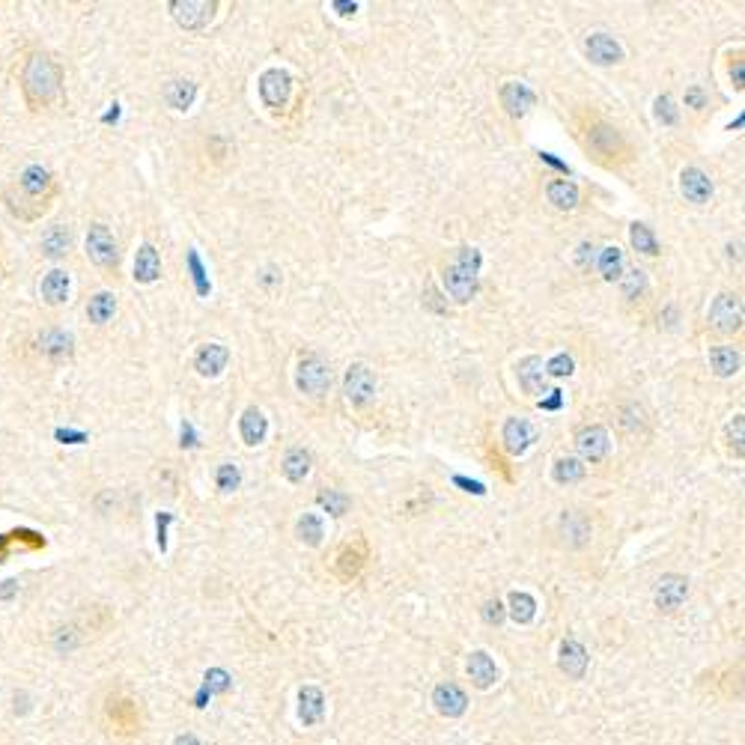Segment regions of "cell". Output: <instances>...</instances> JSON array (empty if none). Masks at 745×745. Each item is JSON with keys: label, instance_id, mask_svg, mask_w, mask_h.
<instances>
[{"label": "cell", "instance_id": "1", "mask_svg": "<svg viewBox=\"0 0 745 745\" xmlns=\"http://www.w3.org/2000/svg\"><path fill=\"white\" fill-rule=\"evenodd\" d=\"M57 194H60V185L48 167L27 164L24 171L18 173L15 182H9L0 188V203H4L13 218L33 224L51 209V203L57 200Z\"/></svg>", "mask_w": 745, "mask_h": 745}, {"label": "cell", "instance_id": "2", "mask_svg": "<svg viewBox=\"0 0 745 745\" xmlns=\"http://www.w3.org/2000/svg\"><path fill=\"white\" fill-rule=\"evenodd\" d=\"M18 87H22L24 105L39 114V110L54 108L63 99V69L48 51L31 48L22 57L18 69Z\"/></svg>", "mask_w": 745, "mask_h": 745}, {"label": "cell", "instance_id": "3", "mask_svg": "<svg viewBox=\"0 0 745 745\" xmlns=\"http://www.w3.org/2000/svg\"><path fill=\"white\" fill-rule=\"evenodd\" d=\"M480 266H483V254L478 248H460L456 259L442 272V284L453 302H460V304L471 302L474 293H478Z\"/></svg>", "mask_w": 745, "mask_h": 745}, {"label": "cell", "instance_id": "4", "mask_svg": "<svg viewBox=\"0 0 745 745\" xmlns=\"http://www.w3.org/2000/svg\"><path fill=\"white\" fill-rule=\"evenodd\" d=\"M24 352L39 364L60 367L74 355V337L63 329H39L24 340Z\"/></svg>", "mask_w": 745, "mask_h": 745}, {"label": "cell", "instance_id": "5", "mask_svg": "<svg viewBox=\"0 0 745 745\" xmlns=\"http://www.w3.org/2000/svg\"><path fill=\"white\" fill-rule=\"evenodd\" d=\"M83 248H87V259L101 272H117L119 266V245L114 239V232H110L108 224L101 221H92L90 230H87V241H83Z\"/></svg>", "mask_w": 745, "mask_h": 745}, {"label": "cell", "instance_id": "6", "mask_svg": "<svg viewBox=\"0 0 745 745\" xmlns=\"http://www.w3.org/2000/svg\"><path fill=\"white\" fill-rule=\"evenodd\" d=\"M295 388L304 397L322 399L331 390V367L320 355H302L295 364Z\"/></svg>", "mask_w": 745, "mask_h": 745}, {"label": "cell", "instance_id": "7", "mask_svg": "<svg viewBox=\"0 0 745 745\" xmlns=\"http://www.w3.org/2000/svg\"><path fill=\"white\" fill-rule=\"evenodd\" d=\"M343 397L352 408H367L376 399V376H372L370 364L364 361L349 364L346 376H343Z\"/></svg>", "mask_w": 745, "mask_h": 745}, {"label": "cell", "instance_id": "8", "mask_svg": "<svg viewBox=\"0 0 745 745\" xmlns=\"http://www.w3.org/2000/svg\"><path fill=\"white\" fill-rule=\"evenodd\" d=\"M710 325L719 334H737L742 329V298L737 293H719L710 304Z\"/></svg>", "mask_w": 745, "mask_h": 745}, {"label": "cell", "instance_id": "9", "mask_svg": "<svg viewBox=\"0 0 745 745\" xmlns=\"http://www.w3.org/2000/svg\"><path fill=\"white\" fill-rule=\"evenodd\" d=\"M290 96H293V78L286 69H266L259 74V99H263L266 108L284 110Z\"/></svg>", "mask_w": 745, "mask_h": 745}, {"label": "cell", "instance_id": "10", "mask_svg": "<svg viewBox=\"0 0 745 745\" xmlns=\"http://www.w3.org/2000/svg\"><path fill=\"white\" fill-rule=\"evenodd\" d=\"M218 4L215 0H171V15L173 22L185 27V31H200L212 22Z\"/></svg>", "mask_w": 745, "mask_h": 745}, {"label": "cell", "instance_id": "11", "mask_svg": "<svg viewBox=\"0 0 745 745\" xmlns=\"http://www.w3.org/2000/svg\"><path fill=\"white\" fill-rule=\"evenodd\" d=\"M688 600V579L679 573H665L653 588V602L659 611L674 614L683 609V602Z\"/></svg>", "mask_w": 745, "mask_h": 745}, {"label": "cell", "instance_id": "12", "mask_svg": "<svg viewBox=\"0 0 745 745\" xmlns=\"http://www.w3.org/2000/svg\"><path fill=\"white\" fill-rule=\"evenodd\" d=\"M591 537H593V525H591V519L579 513V510H566V513H561V519H557V539H561V546L564 548H584L591 543Z\"/></svg>", "mask_w": 745, "mask_h": 745}, {"label": "cell", "instance_id": "13", "mask_svg": "<svg viewBox=\"0 0 745 745\" xmlns=\"http://www.w3.org/2000/svg\"><path fill=\"white\" fill-rule=\"evenodd\" d=\"M588 146L596 158H602V162H614L618 155L627 153V144H623L620 132L614 128L611 123H602V119H596L588 132Z\"/></svg>", "mask_w": 745, "mask_h": 745}, {"label": "cell", "instance_id": "14", "mask_svg": "<svg viewBox=\"0 0 745 745\" xmlns=\"http://www.w3.org/2000/svg\"><path fill=\"white\" fill-rule=\"evenodd\" d=\"M584 57L596 63V66H618L627 57V51H623V45L611 33L596 31L584 39Z\"/></svg>", "mask_w": 745, "mask_h": 745}, {"label": "cell", "instance_id": "15", "mask_svg": "<svg viewBox=\"0 0 745 745\" xmlns=\"http://www.w3.org/2000/svg\"><path fill=\"white\" fill-rule=\"evenodd\" d=\"M575 451H579L582 460L588 462H602L605 456L611 451V439H609V430L600 424H591V426H582L579 433H575Z\"/></svg>", "mask_w": 745, "mask_h": 745}, {"label": "cell", "instance_id": "16", "mask_svg": "<svg viewBox=\"0 0 745 745\" xmlns=\"http://www.w3.org/2000/svg\"><path fill=\"white\" fill-rule=\"evenodd\" d=\"M433 706L444 719H460L469 710V695L456 683H439L433 688Z\"/></svg>", "mask_w": 745, "mask_h": 745}, {"label": "cell", "instance_id": "17", "mask_svg": "<svg viewBox=\"0 0 745 745\" xmlns=\"http://www.w3.org/2000/svg\"><path fill=\"white\" fill-rule=\"evenodd\" d=\"M501 105H504L510 117L519 119L537 105V96L525 81H507L504 87H501Z\"/></svg>", "mask_w": 745, "mask_h": 745}, {"label": "cell", "instance_id": "18", "mask_svg": "<svg viewBox=\"0 0 745 745\" xmlns=\"http://www.w3.org/2000/svg\"><path fill=\"white\" fill-rule=\"evenodd\" d=\"M230 352L221 343H203V346L194 352V370L200 372L203 379H218L224 370H227Z\"/></svg>", "mask_w": 745, "mask_h": 745}, {"label": "cell", "instance_id": "19", "mask_svg": "<svg viewBox=\"0 0 745 745\" xmlns=\"http://www.w3.org/2000/svg\"><path fill=\"white\" fill-rule=\"evenodd\" d=\"M588 662H591V656H588V650H584L582 641H575V638L561 641V647H557V665H561V670L566 677L582 679L584 670H588Z\"/></svg>", "mask_w": 745, "mask_h": 745}, {"label": "cell", "instance_id": "20", "mask_svg": "<svg viewBox=\"0 0 745 745\" xmlns=\"http://www.w3.org/2000/svg\"><path fill=\"white\" fill-rule=\"evenodd\" d=\"M679 191H683V197L688 203L704 206V203H710V197H713V180L701 171V167H686V171L679 173Z\"/></svg>", "mask_w": 745, "mask_h": 745}, {"label": "cell", "instance_id": "21", "mask_svg": "<svg viewBox=\"0 0 745 745\" xmlns=\"http://www.w3.org/2000/svg\"><path fill=\"white\" fill-rule=\"evenodd\" d=\"M325 719V695L320 686H302L298 688V722L304 728H316Z\"/></svg>", "mask_w": 745, "mask_h": 745}, {"label": "cell", "instance_id": "22", "mask_svg": "<svg viewBox=\"0 0 745 745\" xmlns=\"http://www.w3.org/2000/svg\"><path fill=\"white\" fill-rule=\"evenodd\" d=\"M516 379L519 388L525 390L528 397H539L546 394V364L539 355H528L516 364Z\"/></svg>", "mask_w": 745, "mask_h": 745}, {"label": "cell", "instance_id": "23", "mask_svg": "<svg viewBox=\"0 0 745 745\" xmlns=\"http://www.w3.org/2000/svg\"><path fill=\"white\" fill-rule=\"evenodd\" d=\"M501 439H504V447H507L510 453L522 456L530 444H534L537 433H534V426L525 421V417H507L504 430H501Z\"/></svg>", "mask_w": 745, "mask_h": 745}, {"label": "cell", "instance_id": "24", "mask_svg": "<svg viewBox=\"0 0 745 745\" xmlns=\"http://www.w3.org/2000/svg\"><path fill=\"white\" fill-rule=\"evenodd\" d=\"M72 250V230L69 224H51L39 239V254L45 259H63Z\"/></svg>", "mask_w": 745, "mask_h": 745}, {"label": "cell", "instance_id": "25", "mask_svg": "<svg viewBox=\"0 0 745 745\" xmlns=\"http://www.w3.org/2000/svg\"><path fill=\"white\" fill-rule=\"evenodd\" d=\"M69 290H72V281L69 275L63 272V268H51V272H45L42 284H39V295L42 302L48 307H60L69 302Z\"/></svg>", "mask_w": 745, "mask_h": 745}, {"label": "cell", "instance_id": "26", "mask_svg": "<svg viewBox=\"0 0 745 745\" xmlns=\"http://www.w3.org/2000/svg\"><path fill=\"white\" fill-rule=\"evenodd\" d=\"M465 670H469V677H471V683L478 686V688H492L498 683V665L492 662V656L486 653V650H474V653L469 656V665H465Z\"/></svg>", "mask_w": 745, "mask_h": 745}, {"label": "cell", "instance_id": "27", "mask_svg": "<svg viewBox=\"0 0 745 745\" xmlns=\"http://www.w3.org/2000/svg\"><path fill=\"white\" fill-rule=\"evenodd\" d=\"M239 433H241V442H245L248 447L263 444L266 435H268V417L259 412L257 406H248L239 417Z\"/></svg>", "mask_w": 745, "mask_h": 745}, {"label": "cell", "instance_id": "28", "mask_svg": "<svg viewBox=\"0 0 745 745\" xmlns=\"http://www.w3.org/2000/svg\"><path fill=\"white\" fill-rule=\"evenodd\" d=\"M158 277H162V257H158V250L149 245V241H144L135 254V281L155 284Z\"/></svg>", "mask_w": 745, "mask_h": 745}, {"label": "cell", "instance_id": "29", "mask_svg": "<svg viewBox=\"0 0 745 745\" xmlns=\"http://www.w3.org/2000/svg\"><path fill=\"white\" fill-rule=\"evenodd\" d=\"M108 719L114 722V731L135 733L137 731V704L126 697H110L108 701Z\"/></svg>", "mask_w": 745, "mask_h": 745}, {"label": "cell", "instance_id": "30", "mask_svg": "<svg viewBox=\"0 0 745 745\" xmlns=\"http://www.w3.org/2000/svg\"><path fill=\"white\" fill-rule=\"evenodd\" d=\"M367 561V546H364V539H358L355 546H343L340 548V555H337V575L343 582H352L355 575L361 573V566H364Z\"/></svg>", "mask_w": 745, "mask_h": 745}, {"label": "cell", "instance_id": "31", "mask_svg": "<svg viewBox=\"0 0 745 745\" xmlns=\"http://www.w3.org/2000/svg\"><path fill=\"white\" fill-rule=\"evenodd\" d=\"M596 268H600L602 281H620L623 272H627V259H623V250L618 245H605L600 254H596Z\"/></svg>", "mask_w": 745, "mask_h": 745}, {"label": "cell", "instance_id": "32", "mask_svg": "<svg viewBox=\"0 0 745 745\" xmlns=\"http://www.w3.org/2000/svg\"><path fill=\"white\" fill-rule=\"evenodd\" d=\"M710 367L719 379H731L737 376L740 367H742V355L740 349L733 346H713L710 349Z\"/></svg>", "mask_w": 745, "mask_h": 745}, {"label": "cell", "instance_id": "33", "mask_svg": "<svg viewBox=\"0 0 745 745\" xmlns=\"http://www.w3.org/2000/svg\"><path fill=\"white\" fill-rule=\"evenodd\" d=\"M194 99H197V83L188 78H176L164 87V101L173 110H188L194 105Z\"/></svg>", "mask_w": 745, "mask_h": 745}, {"label": "cell", "instance_id": "34", "mask_svg": "<svg viewBox=\"0 0 745 745\" xmlns=\"http://www.w3.org/2000/svg\"><path fill=\"white\" fill-rule=\"evenodd\" d=\"M307 471H311V453L304 447H290L281 460V474L290 483H302L307 478Z\"/></svg>", "mask_w": 745, "mask_h": 745}, {"label": "cell", "instance_id": "35", "mask_svg": "<svg viewBox=\"0 0 745 745\" xmlns=\"http://www.w3.org/2000/svg\"><path fill=\"white\" fill-rule=\"evenodd\" d=\"M546 197L555 209H561V212H570V209L579 206V188H575L573 182H566V180L548 182L546 185Z\"/></svg>", "mask_w": 745, "mask_h": 745}, {"label": "cell", "instance_id": "36", "mask_svg": "<svg viewBox=\"0 0 745 745\" xmlns=\"http://www.w3.org/2000/svg\"><path fill=\"white\" fill-rule=\"evenodd\" d=\"M114 313H117V295L114 293H96V295H90V302H87V316H90V322L92 325H108L110 320H114Z\"/></svg>", "mask_w": 745, "mask_h": 745}, {"label": "cell", "instance_id": "37", "mask_svg": "<svg viewBox=\"0 0 745 745\" xmlns=\"http://www.w3.org/2000/svg\"><path fill=\"white\" fill-rule=\"evenodd\" d=\"M295 537H298V543L316 548V546L322 543V537H325L322 519L316 516V513H302V516H298V522H295Z\"/></svg>", "mask_w": 745, "mask_h": 745}, {"label": "cell", "instance_id": "38", "mask_svg": "<svg viewBox=\"0 0 745 745\" xmlns=\"http://www.w3.org/2000/svg\"><path fill=\"white\" fill-rule=\"evenodd\" d=\"M507 614L513 618L516 623H530L537 618V602L534 596L525 593V591H513L507 596Z\"/></svg>", "mask_w": 745, "mask_h": 745}, {"label": "cell", "instance_id": "39", "mask_svg": "<svg viewBox=\"0 0 745 745\" xmlns=\"http://www.w3.org/2000/svg\"><path fill=\"white\" fill-rule=\"evenodd\" d=\"M584 478V465L575 456H561L552 465V480L561 483V486H570V483H579Z\"/></svg>", "mask_w": 745, "mask_h": 745}, {"label": "cell", "instance_id": "40", "mask_svg": "<svg viewBox=\"0 0 745 745\" xmlns=\"http://www.w3.org/2000/svg\"><path fill=\"white\" fill-rule=\"evenodd\" d=\"M629 241H632V248L638 250V254H644V257H656L659 254V239H656V232L647 227V224H632L629 227Z\"/></svg>", "mask_w": 745, "mask_h": 745}, {"label": "cell", "instance_id": "41", "mask_svg": "<svg viewBox=\"0 0 745 745\" xmlns=\"http://www.w3.org/2000/svg\"><path fill=\"white\" fill-rule=\"evenodd\" d=\"M620 293L627 302H638V298L647 295V272L644 268H629L620 277Z\"/></svg>", "mask_w": 745, "mask_h": 745}, {"label": "cell", "instance_id": "42", "mask_svg": "<svg viewBox=\"0 0 745 745\" xmlns=\"http://www.w3.org/2000/svg\"><path fill=\"white\" fill-rule=\"evenodd\" d=\"M230 674L224 668H212L206 670V677H203V688H200V695H197V706H206V697H212L215 692H227L230 688Z\"/></svg>", "mask_w": 745, "mask_h": 745}, {"label": "cell", "instance_id": "43", "mask_svg": "<svg viewBox=\"0 0 745 745\" xmlns=\"http://www.w3.org/2000/svg\"><path fill=\"white\" fill-rule=\"evenodd\" d=\"M316 504H320L325 513L340 519V516H346V510H349V495L340 489H322L320 495H316Z\"/></svg>", "mask_w": 745, "mask_h": 745}, {"label": "cell", "instance_id": "44", "mask_svg": "<svg viewBox=\"0 0 745 745\" xmlns=\"http://www.w3.org/2000/svg\"><path fill=\"white\" fill-rule=\"evenodd\" d=\"M188 272H191V281H194V290L197 295H209L212 284H209V275H206V266H203V259L197 250H188Z\"/></svg>", "mask_w": 745, "mask_h": 745}, {"label": "cell", "instance_id": "45", "mask_svg": "<svg viewBox=\"0 0 745 745\" xmlns=\"http://www.w3.org/2000/svg\"><path fill=\"white\" fill-rule=\"evenodd\" d=\"M620 426L627 433H641L647 426V415L638 403H627L620 408Z\"/></svg>", "mask_w": 745, "mask_h": 745}, {"label": "cell", "instance_id": "46", "mask_svg": "<svg viewBox=\"0 0 745 745\" xmlns=\"http://www.w3.org/2000/svg\"><path fill=\"white\" fill-rule=\"evenodd\" d=\"M215 483L221 492H236L241 486V471L236 462H221L215 471Z\"/></svg>", "mask_w": 745, "mask_h": 745}, {"label": "cell", "instance_id": "47", "mask_svg": "<svg viewBox=\"0 0 745 745\" xmlns=\"http://www.w3.org/2000/svg\"><path fill=\"white\" fill-rule=\"evenodd\" d=\"M742 442H745V421H742V415H733V421L728 424V444L737 460H742V453H745Z\"/></svg>", "mask_w": 745, "mask_h": 745}, {"label": "cell", "instance_id": "48", "mask_svg": "<svg viewBox=\"0 0 745 745\" xmlns=\"http://www.w3.org/2000/svg\"><path fill=\"white\" fill-rule=\"evenodd\" d=\"M653 108H656V119H659L662 126H677V123H679V110H677L674 99H670L668 92H665V96L656 99Z\"/></svg>", "mask_w": 745, "mask_h": 745}, {"label": "cell", "instance_id": "49", "mask_svg": "<svg viewBox=\"0 0 745 745\" xmlns=\"http://www.w3.org/2000/svg\"><path fill=\"white\" fill-rule=\"evenodd\" d=\"M573 370H575V361H573V355H566V352H557V355L546 364L548 376H557V379L573 376Z\"/></svg>", "mask_w": 745, "mask_h": 745}, {"label": "cell", "instance_id": "50", "mask_svg": "<svg viewBox=\"0 0 745 745\" xmlns=\"http://www.w3.org/2000/svg\"><path fill=\"white\" fill-rule=\"evenodd\" d=\"M78 644H81V632L74 627H63V629H57V635H54V647H57L60 653H72Z\"/></svg>", "mask_w": 745, "mask_h": 745}, {"label": "cell", "instance_id": "51", "mask_svg": "<svg viewBox=\"0 0 745 745\" xmlns=\"http://www.w3.org/2000/svg\"><path fill=\"white\" fill-rule=\"evenodd\" d=\"M480 614H483V620H486L489 627H501V623H504V618H507V609H504V605H501L498 600H489V602H483Z\"/></svg>", "mask_w": 745, "mask_h": 745}, {"label": "cell", "instance_id": "52", "mask_svg": "<svg viewBox=\"0 0 745 745\" xmlns=\"http://www.w3.org/2000/svg\"><path fill=\"white\" fill-rule=\"evenodd\" d=\"M575 263H579V268H584V272H588L591 266H596V248L591 245V241H584V245H579V254H575Z\"/></svg>", "mask_w": 745, "mask_h": 745}, {"label": "cell", "instance_id": "53", "mask_svg": "<svg viewBox=\"0 0 745 745\" xmlns=\"http://www.w3.org/2000/svg\"><path fill=\"white\" fill-rule=\"evenodd\" d=\"M158 548H162V552H167V525H171L173 522V516L171 513H158Z\"/></svg>", "mask_w": 745, "mask_h": 745}, {"label": "cell", "instance_id": "54", "mask_svg": "<svg viewBox=\"0 0 745 745\" xmlns=\"http://www.w3.org/2000/svg\"><path fill=\"white\" fill-rule=\"evenodd\" d=\"M686 105H692L695 110L706 108V96H704V90H701V87H688V92H686Z\"/></svg>", "mask_w": 745, "mask_h": 745}, {"label": "cell", "instance_id": "55", "mask_svg": "<svg viewBox=\"0 0 745 745\" xmlns=\"http://www.w3.org/2000/svg\"><path fill=\"white\" fill-rule=\"evenodd\" d=\"M257 281H259V286H275V284H281V272H277L275 266H266Z\"/></svg>", "mask_w": 745, "mask_h": 745}, {"label": "cell", "instance_id": "56", "mask_svg": "<svg viewBox=\"0 0 745 745\" xmlns=\"http://www.w3.org/2000/svg\"><path fill=\"white\" fill-rule=\"evenodd\" d=\"M453 483H456V486H462L465 492H474V495H483V492H486V489H483V483L469 480V478H460V474L453 478Z\"/></svg>", "mask_w": 745, "mask_h": 745}, {"label": "cell", "instance_id": "57", "mask_svg": "<svg viewBox=\"0 0 745 745\" xmlns=\"http://www.w3.org/2000/svg\"><path fill=\"white\" fill-rule=\"evenodd\" d=\"M331 9H337L340 15H355L358 13V4H343V0H334Z\"/></svg>", "mask_w": 745, "mask_h": 745}, {"label": "cell", "instance_id": "58", "mask_svg": "<svg viewBox=\"0 0 745 745\" xmlns=\"http://www.w3.org/2000/svg\"><path fill=\"white\" fill-rule=\"evenodd\" d=\"M731 81H733V87L742 90V60L737 57V63L731 66Z\"/></svg>", "mask_w": 745, "mask_h": 745}, {"label": "cell", "instance_id": "59", "mask_svg": "<svg viewBox=\"0 0 745 745\" xmlns=\"http://www.w3.org/2000/svg\"><path fill=\"white\" fill-rule=\"evenodd\" d=\"M194 444H197V442H194V426L185 421L182 424V447H194Z\"/></svg>", "mask_w": 745, "mask_h": 745}, {"label": "cell", "instance_id": "60", "mask_svg": "<svg viewBox=\"0 0 745 745\" xmlns=\"http://www.w3.org/2000/svg\"><path fill=\"white\" fill-rule=\"evenodd\" d=\"M548 394H552V397L543 399L539 406H543V408H557V406H561V390H548Z\"/></svg>", "mask_w": 745, "mask_h": 745}, {"label": "cell", "instance_id": "61", "mask_svg": "<svg viewBox=\"0 0 745 745\" xmlns=\"http://www.w3.org/2000/svg\"><path fill=\"white\" fill-rule=\"evenodd\" d=\"M173 745H203V742L194 737V733H180V737L173 740Z\"/></svg>", "mask_w": 745, "mask_h": 745}]
</instances>
